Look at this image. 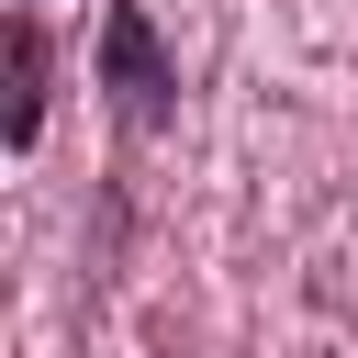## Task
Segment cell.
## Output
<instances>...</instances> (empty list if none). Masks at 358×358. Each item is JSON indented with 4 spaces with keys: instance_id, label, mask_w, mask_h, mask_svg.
Here are the masks:
<instances>
[{
    "instance_id": "obj_1",
    "label": "cell",
    "mask_w": 358,
    "mask_h": 358,
    "mask_svg": "<svg viewBox=\"0 0 358 358\" xmlns=\"http://www.w3.org/2000/svg\"><path fill=\"white\" fill-rule=\"evenodd\" d=\"M101 78H112V101H123L134 123H168V101H179V78H168V56H157V22H145L134 0L101 22Z\"/></svg>"
},
{
    "instance_id": "obj_2",
    "label": "cell",
    "mask_w": 358,
    "mask_h": 358,
    "mask_svg": "<svg viewBox=\"0 0 358 358\" xmlns=\"http://www.w3.org/2000/svg\"><path fill=\"white\" fill-rule=\"evenodd\" d=\"M45 134V34H34V11L11 22V145H34Z\"/></svg>"
}]
</instances>
